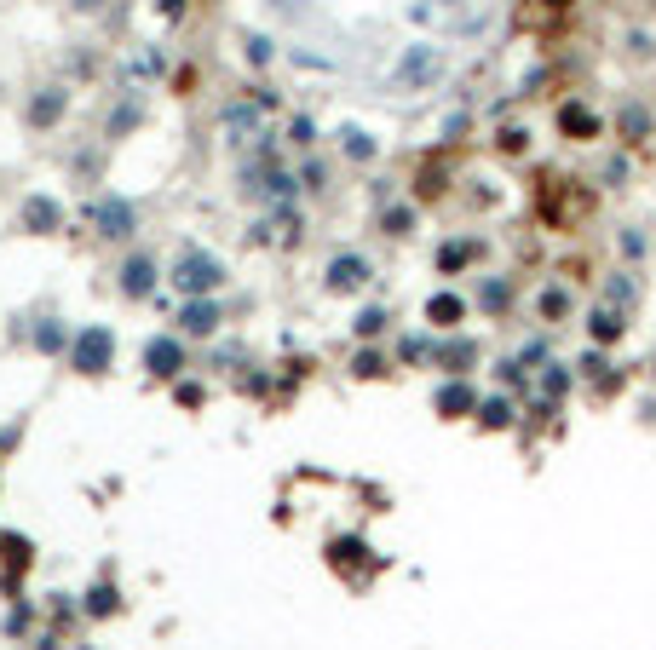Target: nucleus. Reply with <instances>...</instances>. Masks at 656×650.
Masks as SVG:
<instances>
[{
    "label": "nucleus",
    "instance_id": "1",
    "mask_svg": "<svg viewBox=\"0 0 656 650\" xmlns=\"http://www.w3.org/2000/svg\"><path fill=\"white\" fill-rule=\"evenodd\" d=\"M104 357H109V340L104 334H87L81 345H75V369H87V374H98Z\"/></svg>",
    "mask_w": 656,
    "mask_h": 650
},
{
    "label": "nucleus",
    "instance_id": "2",
    "mask_svg": "<svg viewBox=\"0 0 656 650\" xmlns=\"http://www.w3.org/2000/svg\"><path fill=\"white\" fill-rule=\"evenodd\" d=\"M179 282H184V288H191V294H201V288H208V282H219V265H208V259H191V265H184V271H179Z\"/></svg>",
    "mask_w": 656,
    "mask_h": 650
},
{
    "label": "nucleus",
    "instance_id": "3",
    "mask_svg": "<svg viewBox=\"0 0 656 650\" xmlns=\"http://www.w3.org/2000/svg\"><path fill=\"white\" fill-rule=\"evenodd\" d=\"M363 277H369V271H363V259H340V265H334V288H357Z\"/></svg>",
    "mask_w": 656,
    "mask_h": 650
},
{
    "label": "nucleus",
    "instance_id": "4",
    "mask_svg": "<svg viewBox=\"0 0 656 650\" xmlns=\"http://www.w3.org/2000/svg\"><path fill=\"white\" fill-rule=\"evenodd\" d=\"M184 323H191V334H208V328L219 323V311H208V306H191V311H184Z\"/></svg>",
    "mask_w": 656,
    "mask_h": 650
},
{
    "label": "nucleus",
    "instance_id": "5",
    "mask_svg": "<svg viewBox=\"0 0 656 650\" xmlns=\"http://www.w3.org/2000/svg\"><path fill=\"white\" fill-rule=\"evenodd\" d=\"M565 133H599V127H593V116H587V109H565Z\"/></svg>",
    "mask_w": 656,
    "mask_h": 650
},
{
    "label": "nucleus",
    "instance_id": "6",
    "mask_svg": "<svg viewBox=\"0 0 656 650\" xmlns=\"http://www.w3.org/2000/svg\"><path fill=\"white\" fill-rule=\"evenodd\" d=\"M150 363H155V369H162V374H173L179 352H173V345H150Z\"/></svg>",
    "mask_w": 656,
    "mask_h": 650
},
{
    "label": "nucleus",
    "instance_id": "7",
    "mask_svg": "<svg viewBox=\"0 0 656 650\" xmlns=\"http://www.w3.org/2000/svg\"><path fill=\"white\" fill-rule=\"evenodd\" d=\"M104 225H109V236H127L133 219H127V208H104Z\"/></svg>",
    "mask_w": 656,
    "mask_h": 650
},
{
    "label": "nucleus",
    "instance_id": "8",
    "mask_svg": "<svg viewBox=\"0 0 656 650\" xmlns=\"http://www.w3.org/2000/svg\"><path fill=\"white\" fill-rule=\"evenodd\" d=\"M432 316H437V323H455V316H461V306H455V299H437V306H432Z\"/></svg>",
    "mask_w": 656,
    "mask_h": 650
}]
</instances>
